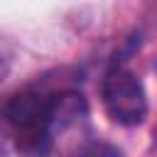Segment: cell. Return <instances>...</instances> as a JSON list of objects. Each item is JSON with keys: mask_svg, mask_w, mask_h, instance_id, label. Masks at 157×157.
Segmentation results:
<instances>
[{"mask_svg": "<svg viewBox=\"0 0 157 157\" xmlns=\"http://www.w3.org/2000/svg\"><path fill=\"white\" fill-rule=\"evenodd\" d=\"M2 115L17 130V137L52 135L54 115H56V96H42V93H32V91L20 93L5 105Z\"/></svg>", "mask_w": 157, "mask_h": 157, "instance_id": "2", "label": "cell"}, {"mask_svg": "<svg viewBox=\"0 0 157 157\" xmlns=\"http://www.w3.org/2000/svg\"><path fill=\"white\" fill-rule=\"evenodd\" d=\"M96 157H120V152H118L115 147H108V145H103V147H98Z\"/></svg>", "mask_w": 157, "mask_h": 157, "instance_id": "3", "label": "cell"}, {"mask_svg": "<svg viewBox=\"0 0 157 157\" xmlns=\"http://www.w3.org/2000/svg\"><path fill=\"white\" fill-rule=\"evenodd\" d=\"M103 105L120 125H137L147 115V96L142 81L125 66H113L103 78Z\"/></svg>", "mask_w": 157, "mask_h": 157, "instance_id": "1", "label": "cell"}]
</instances>
